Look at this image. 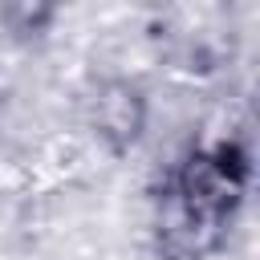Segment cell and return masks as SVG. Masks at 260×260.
Returning a JSON list of instances; mask_svg holds the SVG:
<instances>
[{"mask_svg": "<svg viewBox=\"0 0 260 260\" xmlns=\"http://www.w3.org/2000/svg\"><path fill=\"white\" fill-rule=\"evenodd\" d=\"M98 118H102L106 134H122V138L130 134L134 138V130H138V102H134V93L130 89H110L102 98Z\"/></svg>", "mask_w": 260, "mask_h": 260, "instance_id": "cell-1", "label": "cell"}]
</instances>
